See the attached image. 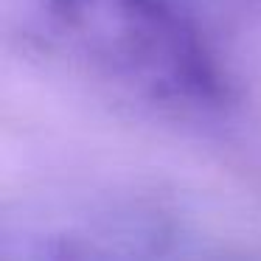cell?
<instances>
[{"label":"cell","mask_w":261,"mask_h":261,"mask_svg":"<svg viewBox=\"0 0 261 261\" xmlns=\"http://www.w3.org/2000/svg\"><path fill=\"white\" fill-rule=\"evenodd\" d=\"M48 9L57 29L115 79L163 101L222 96L205 40L166 0H48Z\"/></svg>","instance_id":"6da1fadb"}]
</instances>
